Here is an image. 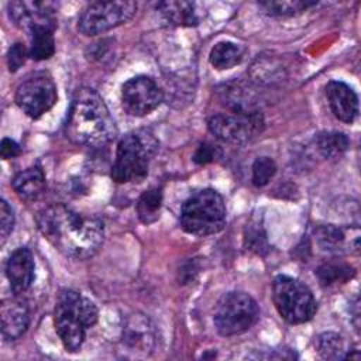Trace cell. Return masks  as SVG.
Returning a JSON list of instances; mask_svg holds the SVG:
<instances>
[{
    "mask_svg": "<svg viewBox=\"0 0 361 361\" xmlns=\"http://www.w3.org/2000/svg\"><path fill=\"white\" fill-rule=\"evenodd\" d=\"M0 154L3 159H10V158H16L21 154V148L20 145L11 140V138H3L1 140V145H0Z\"/></svg>",
    "mask_w": 361,
    "mask_h": 361,
    "instance_id": "1f68e13d",
    "label": "cell"
},
{
    "mask_svg": "<svg viewBox=\"0 0 361 361\" xmlns=\"http://www.w3.org/2000/svg\"><path fill=\"white\" fill-rule=\"evenodd\" d=\"M55 30L41 28L30 34V48L28 56L34 61L49 59L55 54Z\"/></svg>",
    "mask_w": 361,
    "mask_h": 361,
    "instance_id": "cb8c5ba5",
    "label": "cell"
},
{
    "mask_svg": "<svg viewBox=\"0 0 361 361\" xmlns=\"http://www.w3.org/2000/svg\"><path fill=\"white\" fill-rule=\"evenodd\" d=\"M314 147L323 158H337L350 147V140L340 131H322L314 137Z\"/></svg>",
    "mask_w": 361,
    "mask_h": 361,
    "instance_id": "7402d4cb",
    "label": "cell"
},
{
    "mask_svg": "<svg viewBox=\"0 0 361 361\" xmlns=\"http://www.w3.org/2000/svg\"><path fill=\"white\" fill-rule=\"evenodd\" d=\"M314 274H316L322 286L330 288L333 285L345 283L347 281H350L354 276L355 271L347 262L329 261V262H324V264L319 265Z\"/></svg>",
    "mask_w": 361,
    "mask_h": 361,
    "instance_id": "44dd1931",
    "label": "cell"
},
{
    "mask_svg": "<svg viewBox=\"0 0 361 361\" xmlns=\"http://www.w3.org/2000/svg\"><path fill=\"white\" fill-rule=\"evenodd\" d=\"M17 296L3 299L0 305L1 334L8 341L20 338L30 326L28 306Z\"/></svg>",
    "mask_w": 361,
    "mask_h": 361,
    "instance_id": "2e32d148",
    "label": "cell"
},
{
    "mask_svg": "<svg viewBox=\"0 0 361 361\" xmlns=\"http://www.w3.org/2000/svg\"><path fill=\"white\" fill-rule=\"evenodd\" d=\"M14 213L10 204L1 199L0 200V238H1V245L6 243L8 235L11 234L14 228Z\"/></svg>",
    "mask_w": 361,
    "mask_h": 361,
    "instance_id": "f1b7e54d",
    "label": "cell"
},
{
    "mask_svg": "<svg viewBox=\"0 0 361 361\" xmlns=\"http://www.w3.org/2000/svg\"><path fill=\"white\" fill-rule=\"evenodd\" d=\"M252 183L257 188H262L269 183V180L276 173V164L269 157H258L252 164Z\"/></svg>",
    "mask_w": 361,
    "mask_h": 361,
    "instance_id": "4316f807",
    "label": "cell"
},
{
    "mask_svg": "<svg viewBox=\"0 0 361 361\" xmlns=\"http://www.w3.org/2000/svg\"><path fill=\"white\" fill-rule=\"evenodd\" d=\"M97 317L99 310L89 298L73 289L59 292L54 310V323L68 353L80 350L87 329L96 324Z\"/></svg>",
    "mask_w": 361,
    "mask_h": 361,
    "instance_id": "3957f363",
    "label": "cell"
},
{
    "mask_svg": "<svg viewBox=\"0 0 361 361\" xmlns=\"http://www.w3.org/2000/svg\"><path fill=\"white\" fill-rule=\"evenodd\" d=\"M259 317L255 299L241 290L224 293L214 306L213 323L220 336L231 337L250 330Z\"/></svg>",
    "mask_w": 361,
    "mask_h": 361,
    "instance_id": "52a82bcc",
    "label": "cell"
},
{
    "mask_svg": "<svg viewBox=\"0 0 361 361\" xmlns=\"http://www.w3.org/2000/svg\"><path fill=\"white\" fill-rule=\"evenodd\" d=\"M162 100L164 90L149 76H134L121 86V104L130 116H147L154 111Z\"/></svg>",
    "mask_w": 361,
    "mask_h": 361,
    "instance_id": "8fae6325",
    "label": "cell"
},
{
    "mask_svg": "<svg viewBox=\"0 0 361 361\" xmlns=\"http://www.w3.org/2000/svg\"><path fill=\"white\" fill-rule=\"evenodd\" d=\"M316 4L317 1H306V0H288V1L276 0V1H261L259 7L268 16H272V17H290Z\"/></svg>",
    "mask_w": 361,
    "mask_h": 361,
    "instance_id": "484cf974",
    "label": "cell"
},
{
    "mask_svg": "<svg viewBox=\"0 0 361 361\" xmlns=\"http://www.w3.org/2000/svg\"><path fill=\"white\" fill-rule=\"evenodd\" d=\"M272 300L279 316L290 324L306 323L317 312V302L309 286L289 275L274 278Z\"/></svg>",
    "mask_w": 361,
    "mask_h": 361,
    "instance_id": "8992f818",
    "label": "cell"
},
{
    "mask_svg": "<svg viewBox=\"0 0 361 361\" xmlns=\"http://www.w3.org/2000/svg\"><path fill=\"white\" fill-rule=\"evenodd\" d=\"M14 100L24 114L37 120L55 106L56 85L47 72L31 73L17 86Z\"/></svg>",
    "mask_w": 361,
    "mask_h": 361,
    "instance_id": "30bf717a",
    "label": "cell"
},
{
    "mask_svg": "<svg viewBox=\"0 0 361 361\" xmlns=\"http://www.w3.org/2000/svg\"><path fill=\"white\" fill-rule=\"evenodd\" d=\"M45 186H47L45 173L38 165H34L21 171L13 179L14 192L18 195V197L24 200L38 199L44 193Z\"/></svg>",
    "mask_w": 361,
    "mask_h": 361,
    "instance_id": "ac0fdd59",
    "label": "cell"
},
{
    "mask_svg": "<svg viewBox=\"0 0 361 361\" xmlns=\"http://www.w3.org/2000/svg\"><path fill=\"white\" fill-rule=\"evenodd\" d=\"M157 10L169 25L195 27L200 21L196 4L190 1H161L157 4Z\"/></svg>",
    "mask_w": 361,
    "mask_h": 361,
    "instance_id": "e0dca14e",
    "label": "cell"
},
{
    "mask_svg": "<svg viewBox=\"0 0 361 361\" xmlns=\"http://www.w3.org/2000/svg\"><path fill=\"white\" fill-rule=\"evenodd\" d=\"M316 348L324 360H351V351L343 336L334 331H324L316 338Z\"/></svg>",
    "mask_w": 361,
    "mask_h": 361,
    "instance_id": "ffe728a7",
    "label": "cell"
},
{
    "mask_svg": "<svg viewBox=\"0 0 361 361\" xmlns=\"http://www.w3.org/2000/svg\"><path fill=\"white\" fill-rule=\"evenodd\" d=\"M243 56L244 48L241 45L233 41H220L212 48L209 54V62L213 68L224 71L238 65L243 61Z\"/></svg>",
    "mask_w": 361,
    "mask_h": 361,
    "instance_id": "d6986e66",
    "label": "cell"
},
{
    "mask_svg": "<svg viewBox=\"0 0 361 361\" xmlns=\"http://www.w3.org/2000/svg\"><path fill=\"white\" fill-rule=\"evenodd\" d=\"M6 275L14 295L25 292L34 282V255L27 247H20L11 252L6 264Z\"/></svg>",
    "mask_w": 361,
    "mask_h": 361,
    "instance_id": "5bb4252c",
    "label": "cell"
},
{
    "mask_svg": "<svg viewBox=\"0 0 361 361\" xmlns=\"http://www.w3.org/2000/svg\"><path fill=\"white\" fill-rule=\"evenodd\" d=\"M264 127L265 121L259 110L214 113L207 120V128L214 137L235 145L251 142L262 133Z\"/></svg>",
    "mask_w": 361,
    "mask_h": 361,
    "instance_id": "ba28073f",
    "label": "cell"
},
{
    "mask_svg": "<svg viewBox=\"0 0 361 361\" xmlns=\"http://www.w3.org/2000/svg\"><path fill=\"white\" fill-rule=\"evenodd\" d=\"M65 133L73 144L90 148L103 147L116 138L114 118L96 90L80 87L75 92L68 111Z\"/></svg>",
    "mask_w": 361,
    "mask_h": 361,
    "instance_id": "7a4b0ae2",
    "label": "cell"
},
{
    "mask_svg": "<svg viewBox=\"0 0 361 361\" xmlns=\"http://www.w3.org/2000/svg\"><path fill=\"white\" fill-rule=\"evenodd\" d=\"M27 56H28V49L24 47V44H21V42L13 44L7 52L8 71L10 72L18 71L24 65Z\"/></svg>",
    "mask_w": 361,
    "mask_h": 361,
    "instance_id": "4dcf8cb0",
    "label": "cell"
},
{
    "mask_svg": "<svg viewBox=\"0 0 361 361\" xmlns=\"http://www.w3.org/2000/svg\"><path fill=\"white\" fill-rule=\"evenodd\" d=\"M244 244L245 247H248V250L261 255H264L268 251L267 234L258 224L247 226L244 233Z\"/></svg>",
    "mask_w": 361,
    "mask_h": 361,
    "instance_id": "83f0119b",
    "label": "cell"
},
{
    "mask_svg": "<svg viewBox=\"0 0 361 361\" xmlns=\"http://www.w3.org/2000/svg\"><path fill=\"white\" fill-rule=\"evenodd\" d=\"M121 341L124 348L134 355H149L157 347V330L154 323L142 313L130 314L123 326Z\"/></svg>",
    "mask_w": 361,
    "mask_h": 361,
    "instance_id": "4fadbf2b",
    "label": "cell"
},
{
    "mask_svg": "<svg viewBox=\"0 0 361 361\" xmlns=\"http://www.w3.org/2000/svg\"><path fill=\"white\" fill-rule=\"evenodd\" d=\"M42 235L65 257L86 259L103 244L104 224L96 216H85L63 203L42 209L37 216Z\"/></svg>",
    "mask_w": 361,
    "mask_h": 361,
    "instance_id": "6da1fadb",
    "label": "cell"
},
{
    "mask_svg": "<svg viewBox=\"0 0 361 361\" xmlns=\"http://www.w3.org/2000/svg\"><path fill=\"white\" fill-rule=\"evenodd\" d=\"M226 203L214 189H202L189 196L180 209V227L197 237L219 233L226 224Z\"/></svg>",
    "mask_w": 361,
    "mask_h": 361,
    "instance_id": "5b68a950",
    "label": "cell"
},
{
    "mask_svg": "<svg viewBox=\"0 0 361 361\" xmlns=\"http://www.w3.org/2000/svg\"><path fill=\"white\" fill-rule=\"evenodd\" d=\"M326 96L329 106L336 118L351 124L358 116V96L351 86L341 80H330L326 85Z\"/></svg>",
    "mask_w": 361,
    "mask_h": 361,
    "instance_id": "9a60e30c",
    "label": "cell"
},
{
    "mask_svg": "<svg viewBox=\"0 0 361 361\" xmlns=\"http://www.w3.org/2000/svg\"><path fill=\"white\" fill-rule=\"evenodd\" d=\"M56 8L52 1H10L7 4L10 20L28 35L41 28L56 30Z\"/></svg>",
    "mask_w": 361,
    "mask_h": 361,
    "instance_id": "7c38bea8",
    "label": "cell"
},
{
    "mask_svg": "<svg viewBox=\"0 0 361 361\" xmlns=\"http://www.w3.org/2000/svg\"><path fill=\"white\" fill-rule=\"evenodd\" d=\"M158 151V141L149 131L126 134L117 144L110 176L117 183L141 180L147 176L149 162Z\"/></svg>",
    "mask_w": 361,
    "mask_h": 361,
    "instance_id": "277c9868",
    "label": "cell"
},
{
    "mask_svg": "<svg viewBox=\"0 0 361 361\" xmlns=\"http://www.w3.org/2000/svg\"><path fill=\"white\" fill-rule=\"evenodd\" d=\"M162 206V189L151 188L145 190L137 200L135 210L141 223L151 224L159 219V212Z\"/></svg>",
    "mask_w": 361,
    "mask_h": 361,
    "instance_id": "603a6c76",
    "label": "cell"
},
{
    "mask_svg": "<svg viewBox=\"0 0 361 361\" xmlns=\"http://www.w3.org/2000/svg\"><path fill=\"white\" fill-rule=\"evenodd\" d=\"M316 243L326 252H340L344 248V231L333 224H323L314 228Z\"/></svg>",
    "mask_w": 361,
    "mask_h": 361,
    "instance_id": "d4e9b609",
    "label": "cell"
},
{
    "mask_svg": "<svg viewBox=\"0 0 361 361\" xmlns=\"http://www.w3.org/2000/svg\"><path fill=\"white\" fill-rule=\"evenodd\" d=\"M221 155V151L217 145H213L210 142H200L193 154V162L197 165H204L209 162L216 161Z\"/></svg>",
    "mask_w": 361,
    "mask_h": 361,
    "instance_id": "f546056e",
    "label": "cell"
},
{
    "mask_svg": "<svg viewBox=\"0 0 361 361\" xmlns=\"http://www.w3.org/2000/svg\"><path fill=\"white\" fill-rule=\"evenodd\" d=\"M137 11L135 1H94L78 20V31L83 35L103 34L130 21Z\"/></svg>",
    "mask_w": 361,
    "mask_h": 361,
    "instance_id": "9c48e42d",
    "label": "cell"
}]
</instances>
